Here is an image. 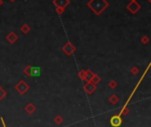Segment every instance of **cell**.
I'll list each match as a JSON object with an SVG mask.
<instances>
[{
	"label": "cell",
	"mask_w": 151,
	"mask_h": 127,
	"mask_svg": "<svg viewBox=\"0 0 151 127\" xmlns=\"http://www.w3.org/2000/svg\"><path fill=\"white\" fill-rule=\"evenodd\" d=\"M88 6L96 15H100L109 7V3L106 0H90L88 3Z\"/></svg>",
	"instance_id": "obj_1"
},
{
	"label": "cell",
	"mask_w": 151,
	"mask_h": 127,
	"mask_svg": "<svg viewBox=\"0 0 151 127\" xmlns=\"http://www.w3.org/2000/svg\"><path fill=\"white\" fill-rule=\"evenodd\" d=\"M14 88L20 94V95H24V94L29 89V86L24 80H20V82L15 86Z\"/></svg>",
	"instance_id": "obj_2"
},
{
	"label": "cell",
	"mask_w": 151,
	"mask_h": 127,
	"mask_svg": "<svg viewBox=\"0 0 151 127\" xmlns=\"http://www.w3.org/2000/svg\"><path fill=\"white\" fill-rule=\"evenodd\" d=\"M62 50L66 54L67 56H72L73 52L76 50V48L74 45H72L71 43H66L62 48Z\"/></svg>",
	"instance_id": "obj_3"
},
{
	"label": "cell",
	"mask_w": 151,
	"mask_h": 127,
	"mask_svg": "<svg viewBox=\"0 0 151 127\" xmlns=\"http://www.w3.org/2000/svg\"><path fill=\"white\" fill-rule=\"evenodd\" d=\"M140 7H141L140 5L138 4L136 1H134V2H130L129 4L127 5V6H126L128 11L131 13H133V14H134V13H136L138 11H140Z\"/></svg>",
	"instance_id": "obj_4"
},
{
	"label": "cell",
	"mask_w": 151,
	"mask_h": 127,
	"mask_svg": "<svg viewBox=\"0 0 151 127\" xmlns=\"http://www.w3.org/2000/svg\"><path fill=\"white\" fill-rule=\"evenodd\" d=\"M84 90L88 95H91L96 90V85L93 84L91 81H87V83L84 85Z\"/></svg>",
	"instance_id": "obj_5"
},
{
	"label": "cell",
	"mask_w": 151,
	"mask_h": 127,
	"mask_svg": "<svg viewBox=\"0 0 151 127\" xmlns=\"http://www.w3.org/2000/svg\"><path fill=\"white\" fill-rule=\"evenodd\" d=\"M122 123V118L119 115H115L110 118V124L113 127H119Z\"/></svg>",
	"instance_id": "obj_6"
},
{
	"label": "cell",
	"mask_w": 151,
	"mask_h": 127,
	"mask_svg": "<svg viewBox=\"0 0 151 127\" xmlns=\"http://www.w3.org/2000/svg\"><path fill=\"white\" fill-rule=\"evenodd\" d=\"M53 4L57 6V7L64 8L65 9L69 4H70V0H54Z\"/></svg>",
	"instance_id": "obj_7"
},
{
	"label": "cell",
	"mask_w": 151,
	"mask_h": 127,
	"mask_svg": "<svg viewBox=\"0 0 151 127\" xmlns=\"http://www.w3.org/2000/svg\"><path fill=\"white\" fill-rule=\"evenodd\" d=\"M6 40H7L10 43L13 44V43H14L15 41L18 40V35H17L14 32H11L6 35Z\"/></svg>",
	"instance_id": "obj_8"
},
{
	"label": "cell",
	"mask_w": 151,
	"mask_h": 127,
	"mask_svg": "<svg viewBox=\"0 0 151 127\" xmlns=\"http://www.w3.org/2000/svg\"><path fill=\"white\" fill-rule=\"evenodd\" d=\"M35 109H36L35 106H34L33 103H28V104H27V105L25 107V110L27 111V114H29V115L33 114V113H34V111H35Z\"/></svg>",
	"instance_id": "obj_9"
},
{
	"label": "cell",
	"mask_w": 151,
	"mask_h": 127,
	"mask_svg": "<svg viewBox=\"0 0 151 127\" xmlns=\"http://www.w3.org/2000/svg\"><path fill=\"white\" fill-rule=\"evenodd\" d=\"M24 73L27 76H32V72H33V67L31 65H27L25 69L23 70Z\"/></svg>",
	"instance_id": "obj_10"
},
{
	"label": "cell",
	"mask_w": 151,
	"mask_h": 127,
	"mask_svg": "<svg viewBox=\"0 0 151 127\" xmlns=\"http://www.w3.org/2000/svg\"><path fill=\"white\" fill-rule=\"evenodd\" d=\"M119 97H118L116 95H110V97L109 98V102H110L111 104H116V103H118V102H119Z\"/></svg>",
	"instance_id": "obj_11"
},
{
	"label": "cell",
	"mask_w": 151,
	"mask_h": 127,
	"mask_svg": "<svg viewBox=\"0 0 151 127\" xmlns=\"http://www.w3.org/2000/svg\"><path fill=\"white\" fill-rule=\"evenodd\" d=\"M91 81L93 84H95V85H96V84H98L99 82L101 81V78L99 77L97 74H94V76L92 77V79H91Z\"/></svg>",
	"instance_id": "obj_12"
},
{
	"label": "cell",
	"mask_w": 151,
	"mask_h": 127,
	"mask_svg": "<svg viewBox=\"0 0 151 127\" xmlns=\"http://www.w3.org/2000/svg\"><path fill=\"white\" fill-rule=\"evenodd\" d=\"M94 76V73L92 72V71L91 70H87L86 71V80L87 81H90L91 80V79H92V77Z\"/></svg>",
	"instance_id": "obj_13"
},
{
	"label": "cell",
	"mask_w": 151,
	"mask_h": 127,
	"mask_svg": "<svg viewBox=\"0 0 151 127\" xmlns=\"http://www.w3.org/2000/svg\"><path fill=\"white\" fill-rule=\"evenodd\" d=\"M20 31H21L22 33H24V34H27V33L30 31V27H29L27 24H24L21 27V28H20Z\"/></svg>",
	"instance_id": "obj_14"
},
{
	"label": "cell",
	"mask_w": 151,
	"mask_h": 127,
	"mask_svg": "<svg viewBox=\"0 0 151 127\" xmlns=\"http://www.w3.org/2000/svg\"><path fill=\"white\" fill-rule=\"evenodd\" d=\"M63 121H64L63 117H62L61 116H59V115H58V116H57L56 117L54 118V122L57 123V124H60V123H63Z\"/></svg>",
	"instance_id": "obj_15"
},
{
	"label": "cell",
	"mask_w": 151,
	"mask_h": 127,
	"mask_svg": "<svg viewBox=\"0 0 151 127\" xmlns=\"http://www.w3.org/2000/svg\"><path fill=\"white\" fill-rule=\"evenodd\" d=\"M78 76H79L80 79H83V80H86V71L81 70V72L78 73Z\"/></svg>",
	"instance_id": "obj_16"
},
{
	"label": "cell",
	"mask_w": 151,
	"mask_h": 127,
	"mask_svg": "<svg viewBox=\"0 0 151 127\" xmlns=\"http://www.w3.org/2000/svg\"><path fill=\"white\" fill-rule=\"evenodd\" d=\"M128 113H129V109H128V108L126 107V105L124 108H123L122 110L120 111V114H119V116H126Z\"/></svg>",
	"instance_id": "obj_17"
},
{
	"label": "cell",
	"mask_w": 151,
	"mask_h": 127,
	"mask_svg": "<svg viewBox=\"0 0 151 127\" xmlns=\"http://www.w3.org/2000/svg\"><path fill=\"white\" fill-rule=\"evenodd\" d=\"M40 75V68L39 67H33L32 76H39Z\"/></svg>",
	"instance_id": "obj_18"
},
{
	"label": "cell",
	"mask_w": 151,
	"mask_h": 127,
	"mask_svg": "<svg viewBox=\"0 0 151 127\" xmlns=\"http://www.w3.org/2000/svg\"><path fill=\"white\" fill-rule=\"evenodd\" d=\"M108 85H109V87H110V88H112V89H113V88H115L116 87L118 86V83L116 82L115 80H113V79H111V80H110V82L108 83Z\"/></svg>",
	"instance_id": "obj_19"
},
{
	"label": "cell",
	"mask_w": 151,
	"mask_h": 127,
	"mask_svg": "<svg viewBox=\"0 0 151 127\" xmlns=\"http://www.w3.org/2000/svg\"><path fill=\"white\" fill-rule=\"evenodd\" d=\"M6 92L5 91L4 89H3L2 88H1V87H0V101L2 100L3 98H4L5 96H6Z\"/></svg>",
	"instance_id": "obj_20"
},
{
	"label": "cell",
	"mask_w": 151,
	"mask_h": 127,
	"mask_svg": "<svg viewBox=\"0 0 151 127\" xmlns=\"http://www.w3.org/2000/svg\"><path fill=\"white\" fill-rule=\"evenodd\" d=\"M130 72H131L133 74V75H135V74H137L139 72V69L137 68L136 66H133L131 68V70H130Z\"/></svg>",
	"instance_id": "obj_21"
},
{
	"label": "cell",
	"mask_w": 151,
	"mask_h": 127,
	"mask_svg": "<svg viewBox=\"0 0 151 127\" xmlns=\"http://www.w3.org/2000/svg\"><path fill=\"white\" fill-rule=\"evenodd\" d=\"M148 41H149V39L147 36H143V37L141 38V43H143V44H147Z\"/></svg>",
	"instance_id": "obj_22"
},
{
	"label": "cell",
	"mask_w": 151,
	"mask_h": 127,
	"mask_svg": "<svg viewBox=\"0 0 151 127\" xmlns=\"http://www.w3.org/2000/svg\"><path fill=\"white\" fill-rule=\"evenodd\" d=\"M64 8H60V7H57L56 8V12L58 13V14H62V13H64Z\"/></svg>",
	"instance_id": "obj_23"
},
{
	"label": "cell",
	"mask_w": 151,
	"mask_h": 127,
	"mask_svg": "<svg viewBox=\"0 0 151 127\" xmlns=\"http://www.w3.org/2000/svg\"><path fill=\"white\" fill-rule=\"evenodd\" d=\"M3 5V0H0V6Z\"/></svg>",
	"instance_id": "obj_24"
},
{
	"label": "cell",
	"mask_w": 151,
	"mask_h": 127,
	"mask_svg": "<svg viewBox=\"0 0 151 127\" xmlns=\"http://www.w3.org/2000/svg\"><path fill=\"white\" fill-rule=\"evenodd\" d=\"M134 1H136V0H131V2H134Z\"/></svg>",
	"instance_id": "obj_25"
},
{
	"label": "cell",
	"mask_w": 151,
	"mask_h": 127,
	"mask_svg": "<svg viewBox=\"0 0 151 127\" xmlns=\"http://www.w3.org/2000/svg\"><path fill=\"white\" fill-rule=\"evenodd\" d=\"M10 1H11V2H14L15 0H10Z\"/></svg>",
	"instance_id": "obj_26"
},
{
	"label": "cell",
	"mask_w": 151,
	"mask_h": 127,
	"mask_svg": "<svg viewBox=\"0 0 151 127\" xmlns=\"http://www.w3.org/2000/svg\"><path fill=\"white\" fill-rule=\"evenodd\" d=\"M147 1H148V2H149V3H150V1H151V0H147Z\"/></svg>",
	"instance_id": "obj_27"
}]
</instances>
